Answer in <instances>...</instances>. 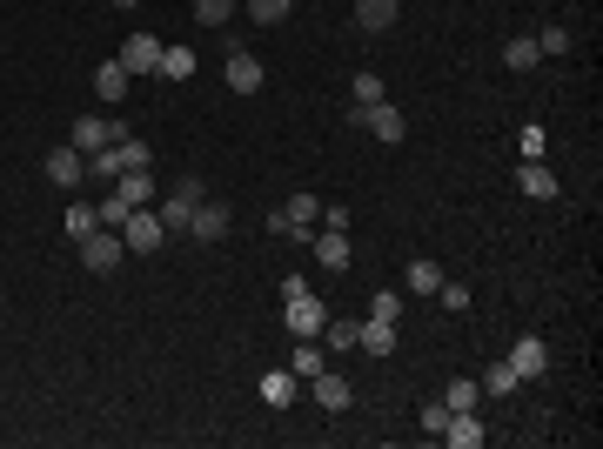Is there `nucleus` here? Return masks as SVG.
<instances>
[{"label":"nucleus","instance_id":"f257e3e1","mask_svg":"<svg viewBox=\"0 0 603 449\" xmlns=\"http://www.w3.org/2000/svg\"><path fill=\"white\" fill-rule=\"evenodd\" d=\"M81 269H94V275H114L121 262H128V242H121V228H94V235H81Z\"/></svg>","mask_w":603,"mask_h":449},{"label":"nucleus","instance_id":"f03ea898","mask_svg":"<svg viewBox=\"0 0 603 449\" xmlns=\"http://www.w3.org/2000/svg\"><path fill=\"white\" fill-rule=\"evenodd\" d=\"M282 302H289V336L295 342H315L322 329H329V309H322L309 289H302V295H282Z\"/></svg>","mask_w":603,"mask_h":449},{"label":"nucleus","instance_id":"7ed1b4c3","mask_svg":"<svg viewBox=\"0 0 603 449\" xmlns=\"http://www.w3.org/2000/svg\"><path fill=\"white\" fill-rule=\"evenodd\" d=\"M121 135H128V128H121V121H108V114H81L67 148H81V155H101V148H114Z\"/></svg>","mask_w":603,"mask_h":449},{"label":"nucleus","instance_id":"20e7f679","mask_svg":"<svg viewBox=\"0 0 603 449\" xmlns=\"http://www.w3.org/2000/svg\"><path fill=\"white\" fill-rule=\"evenodd\" d=\"M161 235H168V228H161V215H155V208H134L128 222H121V242H128V255H155V248H161Z\"/></svg>","mask_w":603,"mask_h":449},{"label":"nucleus","instance_id":"39448f33","mask_svg":"<svg viewBox=\"0 0 603 449\" xmlns=\"http://www.w3.org/2000/svg\"><path fill=\"white\" fill-rule=\"evenodd\" d=\"M114 61H121L128 74H155V68H161V41H155V34H128Z\"/></svg>","mask_w":603,"mask_h":449},{"label":"nucleus","instance_id":"423d86ee","mask_svg":"<svg viewBox=\"0 0 603 449\" xmlns=\"http://www.w3.org/2000/svg\"><path fill=\"white\" fill-rule=\"evenodd\" d=\"M516 188L530 195V202H557L563 188H557V175L543 168V161H516Z\"/></svg>","mask_w":603,"mask_h":449},{"label":"nucleus","instance_id":"0eeeda50","mask_svg":"<svg viewBox=\"0 0 603 449\" xmlns=\"http://www.w3.org/2000/svg\"><path fill=\"white\" fill-rule=\"evenodd\" d=\"M362 128H376V141H409V121H402V108H389V101H369V114H362Z\"/></svg>","mask_w":603,"mask_h":449},{"label":"nucleus","instance_id":"6e6552de","mask_svg":"<svg viewBox=\"0 0 603 449\" xmlns=\"http://www.w3.org/2000/svg\"><path fill=\"white\" fill-rule=\"evenodd\" d=\"M503 362H510V369H516V382H536V376H543V369H550V349H543V342H536V336H523V342H516V349H510V356H503Z\"/></svg>","mask_w":603,"mask_h":449},{"label":"nucleus","instance_id":"1a4fd4ad","mask_svg":"<svg viewBox=\"0 0 603 449\" xmlns=\"http://www.w3.org/2000/svg\"><path fill=\"white\" fill-rule=\"evenodd\" d=\"M228 88H235V94H255V88H262V61H255L248 47H228Z\"/></svg>","mask_w":603,"mask_h":449},{"label":"nucleus","instance_id":"9d476101","mask_svg":"<svg viewBox=\"0 0 603 449\" xmlns=\"http://www.w3.org/2000/svg\"><path fill=\"white\" fill-rule=\"evenodd\" d=\"M114 195L128 208H155V175L148 168H128V175H114Z\"/></svg>","mask_w":603,"mask_h":449},{"label":"nucleus","instance_id":"9b49d317","mask_svg":"<svg viewBox=\"0 0 603 449\" xmlns=\"http://www.w3.org/2000/svg\"><path fill=\"white\" fill-rule=\"evenodd\" d=\"M81 175H88V155H81V148H54V155H47V181H54V188H74Z\"/></svg>","mask_w":603,"mask_h":449},{"label":"nucleus","instance_id":"f8f14e48","mask_svg":"<svg viewBox=\"0 0 603 449\" xmlns=\"http://www.w3.org/2000/svg\"><path fill=\"white\" fill-rule=\"evenodd\" d=\"M483 436H490V429H483V416H476V409H456V416H449V429H443V443H456V449H483Z\"/></svg>","mask_w":603,"mask_h":449},{"label":"nucleus","instance_id":"ddd939ff","mask_svg":"<svg viewBox=\"0 0 603 449\" xmlns=\"http://www.w3.org/2000/svg\"><path fill=\"white\" fill-rule=\"evenodd\" d=\"M309 389H315V403L329 409V416H335V409H349V403H356V389H349V382L335 376V369H322V376H309Z\"/></svg>","mask_w":603,"mask_h":449},{"label":"nucleus","instance_id":"4468645a","mask_svg":"<svg viewBox=\"0 0 603 449\" xmlns=\"http://www.w3.org/2000/svg\"><path fill=\"white\" fill-rule=\"evenodd\" d=\"M228 222H235V215H228L222 202H201V208H195V222H188V235H195V242H222Z\"/></svg>","mask_w":603,"mask_h":449},{"label":"nucleus","instance_id":"2eb2a0df","mask_svg":"<svg viewBox=\"0 0 603 449\" xmlns=\"http://www.w3.org/2000/svg\"><path fill=\"white\" fill-rule=\"evenodd\" d=\"M295 396H302V376H295V369H268L262 376V403L268 409H289Z\"/></svg>","mask_w":603,"mask_h":449},{"label":"nucleus","instance_id":"dca6fc26","mask_svg":"<svg viewBox=\"0 0 603 449\" xmlns=\"http://www.w3.org/2000/svg\"><path fill=\"white\" fill-rule=\"evenodd\" d=\"M128 81H134V74L121 68V61H101V68H94V94H101L108 108H114V101H128Z\"/></svg>","mask_w":603,"mask_h":449},{"label":"nucleus","instance_id":"f3484780","mask_svg":"<svg viewBox=\"0 0 603 449\" xmlns=\"http://www.w3.org/2000/svg\"><path fill=\"white\" fill-rule=\"evenodd\" d=\"M315 262L322 269H349V235L342 228H315Z\"/></svg>","mask_w":603,"mask_h":449},{"label":"nucleus","instance_id":"a211bd4d","mask_svg":"<svg viewBox=\"0 0 603 449\" xmlns=\"http://www.w3.org/2000/svg\"><path fill=\"white\" fill-rule=\"evenodd\" d=\"M282 222H289L295 235H309V228L322 222V202H315V195H289V202H282Z\"/></svg>","mask_w":603,"mask_h":449},{"label":"nucleus","instance_id":"6ab92c4d","mask_svg":"<svg viewBox=\"0 0 603 449\" xmlns=\"http://www.w3.org/2000/svg\"><path fill=\"white\" fill-rule=\"evenodd\" d=\"M356 27H362V34H382V27H396V0H356Z\"/></svg>","mask_w":603,"mask_h":449},{"label":"nucleus","instance_id":"aec40b11","mask_svg":"<svg viewBox=\"0 0 603 449\" xmlns=\"http://www.w3.org/2000/svg\"><path fill=\"white\" fill-rule=\"evenodd\" d=\"M402 289H409V295H436V289H443V269L423 255V262H409V269H402Z\"/></svg>","mask_w":603,"mask_h":449},{"label":"nucleus","instance_id":"412c9836","mask_svg":"<svg viewBox=\"0 0 603 449\" xmlns=\"http://www.w3.org/2000/svg\"><path fill=\"white\" fill-rule=\"evenodd\" d=\"M356 349L389 356V349H396V322H376V315H369V322H362V336H356Z\"/></svg>","mask_w":603,"mask_h":449},{"label":"nucleus","instance_id":"4be33fe9","mask_svg":"<svg viewBox=\"0 0 603 449\" xmlns=\"http://www.w3.org/2000/svg\"><path fill=\"white\" fill-rule=\"evenodd\" d=\"M155 74H168V81H195V47H161Z\"/></svg>","mask_w":603,"mask_h":449},{"label":"nucleus","instance_id":"5701e85b","mask_svg":"<svg viewBox=\"0 0 603 449\" xmlns=\"http://www.w3.org/2000/svg\"><path fill=\"white\" fill-rule=\"evenodd\" d=\"M536 61H543V54H536V34H516V41L503 47V68H516V74L536 68Z\"/></svg>","mask_w":603,"mask_h":449},{"label":"nucleus","instance_id":"b1692460","mask_svg":"<svg viewBox=\"0 0 603 449\" xmlns=\"http://www.w3.org/2000/svg\"><path fill=\"white\" fill-rule=\"evenodd\" d=\"M242 7H248V21H255V27H275V21H289L295 0H242Z\"/></svg>","mask_w":603,"mask_h":449},{"label":"nucleus","instance_id":"393cba45","mask_svg":"<svg viewBox=\"0 0 603 449\" xmlns=\"http://www.w3.org/2000/svg\"><path fill=\"white\" fill-rule=\"evenodd\" d=\"M67 242H81V235H94V228H101V215H94V208L88 202H74V208H67Z\"/></svg>","mask_w":603,"mask_h":449},{"label":"nucleus","instance_id":"a878e982","mask_svg":"<svg viewBox=\"0 0 603 449\" xmlns=\"http://www.w3.org/2000/svg\"><path fill=\"white\" fill-rule=\"evenodd\" d=\"M443 403H449V409H476V403H483V382H476V376L449 382V389H443Z\"/></svg>","mask_w":603,"mask_h":449},{"label":"nucleus","instance_id":"bb28decb","mask_svg":"<svg viewBox=\"0 0 603 449\" xmlns=\"http://www.w3.org/2000/svg\"><path fill=\"white\" fill-rule=\"evenodd\" d=\"M483 389H490V396H516L523 382H516V369H510V362H490V369H483Z\"/></svg>","mask_w":603,"mask_h":449},{"label":"nucleus","instance_id":"cd10ccee","mask_svg":"<svg viewBox=\"0 0 603 449\" xmlns=\"http://www.w3.org/2000/svg\"><path fill=\"white\" fill-rule=\"evenodd\" d=\"M289 369H295V376H302V382H309V376H322V349H315V342H295Z\"/></svg>","mask_w":603,"mask_h":449},{"label":"nucleus","instance_id":"c85d7f7f","mask_svg":"<svg viewBox=\"0 0 603 449\" xmlns=\"http://www.w3.org/2000/svg\"><path fill=\"white\" fill-rule=\"evenodd\" d=\"M228 14H235V0H195V21L201 27H222Z\"/></svg>","mask_w":603,"mask_h":449},{"label":"nucleus","instance_id":"c756f323","mask_svg":"<svg viewBox=\"0 0 603 449\" xmlns=\"http://www.w3.org/2000/svg\"><path fill=\"white\" fill-rule=\"evenodd\" d=\"M369 315H376V322H396V315H402V289H376Z\"/></svg>","mask_w":603,"mask_h":449},{"label":"nucleus","instance_id":"7c9ffc66","mask_svg":"<svg viewBox=\"0 0 603 449\" xmlns=\"http://www.w3.org/2000/svg\"><path fill=\"white\" fill-rule=\"evenodd\" d=\"M449 416H456V409H449L443 396H436V403H423V429H429V436H443V429H449Z\"/></svg>","mask_w":603,"mask_h":449},{"label":"nucleus","instance_id":"2f4dec72","mask_svg":"<svg viewBox=\"0 0 603 449\" xmlns=\"http://www.w3.org/2000/svg\"><path fill=\"white\" fill-rule=\"evenodd\" d=\"M536 54H570V27H543L536 34Z\"/></svg>","mask_w":603,"mask_h":449},{"label":"nucleus","instance_id":"473e14b6","mask_svg":"<svg viewBox=\"0 0 603 449\" xmlns=\"http://www.w3.org/2000/svg\"><path fill=\"white\" fill-rule=\"evenodd\" d=\"M322 336H329V349H356L362 322H329V329H322Z\"/></svg>","mask_w":603,"mask_h":449},{"label":"nucleus","instance_id":"72a5a7b5","mask_svg":"<svg viewBox=\"0 0 603 449\" xmlns=\"http://www.w3.org/2000/svg\"><path fill=\"white\" fill-rule=\"evenodd\" d=\"M516 148H523V161H543V148H550V141H543V128H523V135H516Z\"/></svg>","mask_w":603,"mask_h":449},{"label":"nucleus","instance_id":"f704fd0d","mask_svg":"<svg viewBox=\"0 0 603 449\" xmlns=\"http://www.w3.org/2000/svg\"><path fill=\"white\" fill-rule=\"evenodd\" d=\"M94 215H101V228H121V222H128V215H134V208L121 202V195H108V202L94 208Z\"/></svg>","mask_w":603,"mask_h":449},{"label":"nucleus","instance_id":"c9c22d12","mask_svg":"<svg viewBox=\"0 0 603 449\" xmlns=\"http://www.w3.org/2000/svg\"><path fill=\"white\" fill-rule=\"evenodd\" d=\"M436 295H443V309H449V315H463V309H469V289H463V282H443Z\"/></svg>","mask_w":603,"mask_h":449},{"label":"nucleus","instance_id":"e433bc0d","mask_svg":"<svg viewBox=\"0 0 603 449\" xmlns=\"http://www.w3.org/2000/svg\"><path fill=\"white\" fill-rule=\"evenodd\" d=\"M356 101H382V74H369V68L356 74Z\"/></svg>","mask_w":603,"mask_h":449},{"label":"nucleus","instance_id":"4c0bfd02","mask_svg":"<svg viewBox=\"0 0 603 449\" xmlns=\"http://www.w3.org/2000/svg\"><path fill=\"white\" fill-rule=\"evenodd\" d=\"M108 7H141V0H108Z\"/></svg>","mask_w":603,"mask_h":449}]
</instances>
